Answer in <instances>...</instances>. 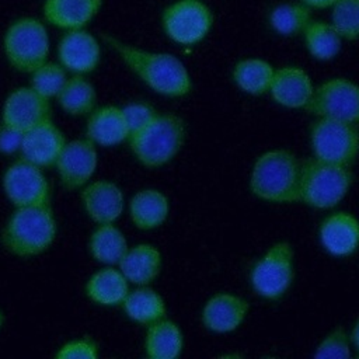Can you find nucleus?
Wrapping results in <instances>:
<instances>
[{
    "label": "nucleus",
    "mask_w": 359,
    "mask_h": 359,
    "mask_svg": "<svg viewBox=\"0 0 359 359\" xmlns=\"http://www.w3.org/2000/svg\"><path fill=\"white\" fill-rule=\"evenodd\" d=\"M331 25L344 39L359 38V0H337L332 4Z\"/></svg>",
    "instance_id": "nucleus-32"
},
{
    "label": "nucleus",
    "mask_w": 359,
    "mask_h": 359,
    "mask_svg": "<svg viewBox=\"0 0 359 359\" xmlns=\"http://www.w3.org/2000/svg\"><path fill=\"white\" fill-rule=\"evenodd\" d=\"M66 189H79L88 182L97 168V149L90 139L66 142L55 164Z\"/></svg>",
    "instance_id": "nucleus-12"
},
{
    "label": "nucleus",
    "mask_w": 359,
    "mask_h": 359,
    "mask_svg": "<svg viewBox=\"0 0 359 359\" xmlns=\"http://www.w3.org/2000/svg\"><path fill=\"white\" fill-rule=\"evenodd\" d=\"M184 345V337L178 325L170 320H157L150 324L146 334V353L151 359L177 358Z\"/></svg>",
    "instance_id": "nucleus-25"
},
{
    "label": "nucleus",
    "mask_w": 359,
    "mask_h": 359,
    "mask_svg": "<svg viewBox=\"0 0 359 359\" xmlns=\"http://www.w3.org/2000/svg\"><path fill=\"white\" fill-rule=\"evenodd\" d=\"M307 50L318 60H331L341 49V36L324 21H310L303 31Z\"/></svg>",
    "instance_id": "nucleus-30"
},
{
    "label": "nucleus",
    "mask_w": 359,
    "mask_h": 359,
    "mask_svg": "<svg viewBox=\"0 0 359 359\" xmlns=\"http://www.w3.org/2000/svg\"><path fill=\"white\" fill-rule=\"evenodd\" d=\"M52 109L49 98L36 93L32 87L14 90L4 102L1 121L22 132L50 119Z\"/></svg>",
    "instance_id": "nucleus-13"
},
{
    "label": "nucleus",
    "mask_w": 359,
    "mask_h": 359,
    "mask_svg": "<svg viewBox=\"0 0 359 359\" xmlns=\"http://www.w3.org/2000/svg\"><path fill=\"white\" fill-rule=\"evenodd\" d=\"M65 144L66 137L63 132L52 122V119H48L24 132L20 151L28 161L41 168H48L56 164Z\"/></svg>",
    "instance_id": "nucleus-14"
},
{
    "label": "nucleus",
    "mask_w": 359,
    "mask_h": 359,
    "mask_svg": "<svg viewBox=\"0 0 359 359\" xmlns=\"http://www.w3.org/2000/svg\"><path fill=\"white\" fill-rule=\"evenodd\" d=\"M311 21V7L302 3H286L271 11L269 22L280 35H296L303 32Z\"/></svg>",
    "instance_id": "nucleus-31"
},
{
    "label": "nucleus",
    "mask_w": 359,
    "mask_h": 359,
    "mask_svg": "<svg viewBox=\"0 0 359 359\" xmlns=\"http://www.w3.org/2000/svg\"><path fill=\"white\" fill-rule=\"evenodd\" d=\"M129 293L128 279L118 269L111 266L95 272L86 283V294L101 306H118Z\"/></svg>",
    "instance_id": "nucleus-23"
},
{
    "label": "nucleus",
    "mask_w": 359,
    "mask_h": 359,
    "mask_svg": "<svg viewBox=\"0 0 359 359\" xmlns=\"http://www.w3.org/2000/svg\"><path fill=\"white\" fill-rule=\"evenodd\" d=\"M102 0H46L43 17L52 25L65 29H80L100 11Z\"/></svg>",
    "instance_id": "nucleus-21"
},
{
    "label": "nucleus",
    "mask_w": 359,
    "mask_h": 359,
    "mask_svg": "<svg viewBox=\"0 0 359 359\" xmlns=\"http://www.w3.org/2000/svg\"><path fill=\"white\" fill-rule=\"evenodd\" d=\"M88 251L98 262L114 265L119 264L128 251V243L123 233L112 223L98 224L88 240Z\"/></svg>",
    "instance_id": "nucleus-26"
},
{
    "label": "nucleus",
    "mask_w": 359,
    "mask_h": 359,
    "mask_svg": "<svg viewBox=\"0 0 359 359\" xmlns=\"http://www.w3.org/2000/svg\"><path fill=\"white\" fill-rule=\"evenodd\" d=\"M304 109L318 118L359 122V86L348 79H331L317 88Z\"/></svg>",
    "instance_id": "nucleus-8"
},
{
    "label": "nucleus",
    "mask_w": 359,
    "mask_h": 359,
    "mask_svg": "<svg viewBox=\"0 0 359 359\" xmlns=\"http://www.w3.org/2000/svg\"><path fill=\"white\" fill-rule=\"evenodd\" d=\"M4 53L15 70L32 73L49 55V38L43 24L35 18L14 21L4 35Z\"/></svg>",
    "instance_id": "nucleus-6"
},
{
    "label": "nucleus",
    "mask_w": 359,
    "mask_h": 359,
    "mask_svg": "<svg viewBox=\"0 0 359 359\" xmlns=\"http://www.w3.org/2000/svg\"><path fill=\"white\" fill-rule=\"evenodd\" d=\"M314 356L321 359H348L351 348L345 331L337 328L330 332L316 348Z\"/></svg>",
    "instance_id": "nucleus-34"
},
{
    "label": "nucleus",
    "mask_w": 359,
    "mask_h": 359,
    "mask_svg": "<svg viewBox=\"0 0 359 359\" xmlns=\"http://www.w3.org/2000/svg\"><path fill=\"white\" fill-rule=\"evenodd\" d=\"M129 213L136 227L151 230L163 224L167 219L168 201L157 189H142L132 196Z\"/></svg>",
    "instance_id": "nucleus-24"
},
{
    "label": "nucleus",
    "mask_w": 359,
    "mask_h": 359,
    "mask_svg": "<svg viewBox=\"0 0 359 359\" xmlns=\"http://www.w3.org/2000/svg\"><path fill=\"white\" fill-rule=\"evenodd\" d=\"M163 28L175 42L192 45L202 41L212 28L213 15L199 0H180L163 13Z\"/></svg>",
    "instance_id": "nucleus-11"
},
{
    "label": "nucleus",
    "mask_w": 359,
    "mask_h": 359,
    "mask_svg": "<svg viewBox=\"0 0 359 359\" xmlns=\"http://www.w3.org/2000/svg\"><path fill=\"white\" fill-rule=\"evenodd\" d=\"M24 132L7 123L0 125V153L11 154L21 149Z\"/></svg>",
    "instance_id": "nucleus-37"
},
{
    "label": "nucleus",
    "mask_w": 359,
    "mask_h": 359,
    "mask_svg": "<svg viewBox=\"0 0 359 359\" xmlns=\"http://www.w3.org/2000/svg\"><path fill=\"white\" fill-rule=\"evenodd\" d=\"M1 325H3V314L0 311V328H1Z\"/></svg>",
    "instance_id": "nucleus-40"
},
{
    "label": "nucleus",
    "mask_w": 359,
    "mask_h": 359,
    "mask_svg": "<svg viewBox=\"0 0 359 359\" xmlns=\"http://www.w3.org/2000/svg\"><path fill=\"white\" fill-rule=\"evenodd\" d=\"M320 240L330 254L349 255L359 245V222L346 212L334 213L323 222Z\"/></svg>",
    "instance_id": "nucleus-18"
},
{
    "label": "nucleus",
    "mask_w": 359,
    "mask_h": 359,
    "mask_svg": "<svg viewBox=\"0 0 359 359\" xmlns=\"http://www.w3.org/2000/svg\"><path fill=\"white\" fill-rule=\"evenodd\" d=\"M66 70L62 65L45 62L31 73L29 87L46 98L56 97L66 83Z\"/></svg>",
    "instance_id": "nucleus-33"
},
{
    "label": "nucleus",
    "mask_w": 359,
    "mask_h": 359,
    "mask_svg": "<svg viewBox=\"0 0 359 359\" xmlns=\"http://www.w3.org/2000/svg\"><path fill=\"white\" fill-rule=\"evenodd\" d=\"M122 112H123L126 125L129 128V135L132 132H136L142 126H144L147 122H150L157 115L156 111L150 105L142 104V102L129 104L125 108H122Z\"/></svg>",
    "instance_id": "nucleus-36"
},
{
    "label": "nucleus",
    "mask_w": 359,
    "mask_h": 359,
    "mask_svg": "<svg viewBox=\"0 0 359 359\" xmlns=\"http://www.w3.org/2000/svg\"><path fill=\"white\" fill-rule=\"evenodd\" d=\"M118 265L128 282L146 286L160 273L161 255L151 244H137L128 248Z\"/></svg>",
    "instance_id": "nucleus-22"
},
{
    "label": "nucleus",
    "mask_w": 359,
    "mask_h": 359,
    "mask_svg": "<svg viewBox=\"0 0 359 359\" xmlns=\"http://www.w3.org/2000/svg\"><path fill=\"white\" fill-rule=\"evenodd\" d=\"M273 73L275 70L268 62L250 57L240 60L236 65L233 70V79L238 88L243 91L252 95H261L269 91Z\"/></svg>",
    "instance_id": "nucleus-29"
},
{
    "label": "nucleus",
    "mask_w": 359,
    "mask_h": 359,
    "mask_svg": "<svg viewBox=\"0 0 359 359\" xmlns=\"http://www.w3.org/2000/svg\"><path fill=\"white\" fill-rule=\"evenodd\" d=\"M81 203L93 222L98 224L114 223L123 210V194L116 184L98 180L81 191Z\"/></svg>",
    "instance_id": "nucleus-16"
},
{
    "label": "nucleus",
    "mask_w": 359,
    "mask_h": 359,
    "mask_svg": "<svg viewBox=\"0 0 359 359\" xmlns=\"http://www.w3.org/2000/svg\"><path fill=\"white\" fill-rule=\"evenodd\" d=\"M123 310L129 318L140 324H151L165 314L163 297L150 287L140 286L126 294L122 302Z\"/></svg>",
    "instance_id": "nucleus-28"
},
{
    "label": "nucleus",
    "mask_w": 359,
    "mask_h": 359,
    "mask_svg": "<svg viewBox=\"0 0 359 359\" xmlns=\"http://www.w3.org/2000/svg\"><path fill=\"white\" fill-rule=\"evenodd\" d=\"M311 146L317 160L349 168L359 153V129L351 122L320 118L311 128Z\"/></svg>",
    "instance_id": "nucleus-7"
},
{
    "label": "nucleus",
    "mask_w": 359,
    "mask_h": 359,
    "mask_svg": "<svg viewBox=\"0 0 359 359\" xmlns=\"http://www.w3.org/2000/svg\"><path fill=\"white\" fill-rule=\"evenodd\" d=\"M56 98L65 112L73 116H83L94 109L97 93L94 86L86 77L76 74L66 80Z\"/></svg>",
    "instance_id": "nucleus-27"
},
{
    "label": "nucleus",
    "mask_w": 359,
    "mask_h": 359,
    "mask_svg": "<svg viewBox=\"0 0 359 359\" xmlns=\"http://www.w3.org/2000/svg\"><path fill=\"white\" fill-rule=\"evenodd\" d=\"M104 39L125 65L156 93L167 97H182L191 91L192 83L188 70L175 56L143 50L107 35Z\"/></svg>",
    "instance_id": "nucleus-1"
},
{
    "label": "nucleus",
    "mask_w": 359,
    "mask_h": 359,
    "mask_svg": "<svg viewBox=\"0 0 359 359\" xmlns=\"http://www.w3.org/2000/svg\"><path fill=\"white\" fill-rule=\"evenodd\" d=\"M59 359H95L98 358V346L91 338H80L66 342L56 352Z\"/></svg>",
    "instance_id": "nucleus-35"
},
{
    "label": "nucleus",
    "mask_w": 359,
    "mask_h": 359,
    "mask_svg": "<svg viewBox=\"0 0 359 359\" xmlns=\"http://www.w3.org/2000/svg\"><path fill=\"white\" fill-rule=\"evenodd\" d=\"M313 84L309 74L294 66L275 70L269 93L272 98L287 108H304L313 94Z\"/></svg>",
    "instance_id": "nucleus-17"
},
{
    "label": "nucleus",
    "mask_w": 359,
    "mask_h": 359,
    "mask_svg": "<svg viewBox=\"0 0 359 359\" xmlns=\"http://www.w3.org/2000/svg\"><path fill=\"white\" fill-rule=\"evenodd\" d=\"M251 285L265 299H279L293 280V251L287 243L272 245L251 271Z\"/></svg>",
    "instance_id": "nucleus-10"
},
{
    "label": "nucleus",
    "mask_w": 359,
    "mask_h": 359,
    "mask_svg": "<svg viewBox=\"0 0 359 359\" xmlns=\"http://www.w3.org/2000/svg\"><path fill=\"white\" fill-rule=\"evenodd\" d=\"M57 56L65 70L76 74L94 72L100 63L101 49L98 41L87 31L69 29L59 42Z\"/></svg>",
    "instance_id": "nucleus-15"
},
{
    "label": "nucleus",
    "mask_w": 359,
    "mask_h": 359,
    "mask_svg": "<svg viewBox=\"0 0 359 359\" xmlns=\"http://www.w3.org/2000/svg\"><path fill=\"white\" fill-rule=\"evenodd\" d=\"M185 139L184 122L175 115H156L128 137L135 157L146 167H160L170 161Z\"/></svg>",
    "instance_id": "nucleus-4"
},
{
    "label": "nucleus",
    "mask_w": 359,
    "mask_h": 359,
    "mask_svg": "<svg viewBox=\"0 0 359 359\" xmlns=\"http://www.w3.org/2000/svg\"><path fill=\"white\" fill-rule=\"evenodd\" d=\"M351 339H352V342H353L355 348H356V349H358V352H359V321L356 323V325H355V327H353V330H352Z\"/></svg>",
    "instance_id": "nucleus-39"
},
{
    "label": "nucleus",
    "mask_w": 359,
    "mask_h": 359,
    "mask_svg": "<svg viewBox=\"0 0 359 359\" xmlns=\"http://www.w3.org/2000/svg\"><path fill=\"white\" fill-rule=\"evenodd\" d=\"M86 137L100 146H115L129 137L122 108L107 105L93 109L86 123Z\"/></svg>",
    "instance_id": "nucleus-20"
},
{
    "label": "nucleus",
    "mask_w": 359,
    "mask_h": 359,
    "mask_svg": "<svg viewBox=\"0 0 359 359\" xmlns=\"http://www.w3.org/2000/svg\"><path fill=\"white\" fill-rule=\"evenodd\" d=\"M248 309L244 299L230 293H217L205 304L202 321L215 332H230L243 323Z\"/></svg>",
    "instance_id": "nucleus-19"
},
{
    "label": "nucleus",
    "mask_w": 359,
    "mask_h": 359,
    "mask_svg": "<svg viewBox=\"0 0 359 359\" xmlns=\"http://www.w3.org/2000/svg\"><path fill=\"white\" fill-rule=\"evenodd\" d=\"M352 172L348 167L310 158L302 163L300 201L318 208L335 206L348 192Z\"/></svg>",
    "instance_id": "nucleus-5"
},
{
    "label": "nucleus",
    "mask_w": 359,
    "mask_h": 359,
    "mask_svg": "<svg viewBox=\"0 0 359 359\" xmlns=\"http://www.w3.org/2000/svg\"><path fill=\"white\" fill-rule=\"evenodd\" d=\"M302 164L287 150H272L254 164L250 188L261 199L292 203L300 201Z\"/></svg>",
    "instance_id": "nucleus-3"
},
{
    "label": "nucleus",
    "mask_w": 359,
    "mask_h": 359,
    "mask_svg": "<svg viewBox=\"0 0 359 359\" xmlns=\"http://www.w3.org/2000/svg\"><path fill=\"white\" fill-rule=\"evenodd\" d=\"M56 233V219L49 203L15 208L3 227L1 244L13 255L29 258L45 252Z\"/></svg>",
    "instance_id": "nucleus-2"
},
{
    "label": "nucleus",
    "mask_w": 359,
    "mask_h": 359,
    "mask_svg": "<svg viewBox=\"0 0 359 359\" xmlns=\"http://www.w3.org/2000/svg\"><path fill=\"white\" fill-rule=\"evenodd\" d=\"M3 189L15 208L48 205L50 184L42 168L21 157L11 163L3 175Z\"/></svg>",
    "instance_id": "nucleus-9"
},
{
    "label": "nucleus",
    "mask_w": 359,
    "mask_h": 359,
    "mask_svg": "<svg viewBox=\"0 0 359 359\" xmlns=\"http://www.w3.org/2000/svg\"><path fill=\"white\" fill-rule=\"evenodd\" d=\"M302 1L311 8H328V7H332V4L337 0H302Z\"/></svg>",
    "instance_id": "nucleus-38"
}]
</instances>
